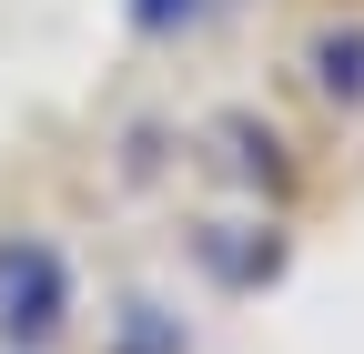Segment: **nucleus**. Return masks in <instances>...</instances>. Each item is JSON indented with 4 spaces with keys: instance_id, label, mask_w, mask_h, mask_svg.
Wrapping results in <instances>:
<instances>
[{
    "instance_id": "obj_1",
    "label": "nucleus",
    "mask_w": 364,
    "mask_h": 354,
    "mask_svg": "<svg viewBox=\"0 0 364 354\" xmlns=\"http://www.w3.org/2000/svg\"><path fill=\"white\" fill-rule=\"evenodd\" d=\"M314 61H324V92L334 102H364V41H324Z\"/></svg>"
}]
</instances>
